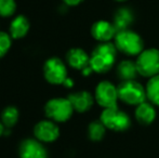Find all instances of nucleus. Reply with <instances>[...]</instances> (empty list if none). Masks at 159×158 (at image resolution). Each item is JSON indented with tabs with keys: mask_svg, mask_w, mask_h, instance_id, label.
<instances>
[{
	"mask_svg": "<svg viewBox=\"0 0 159 158\" xmlns=\"http://www.w3.org/2000/svg\"><path fill=\"white\" fill-rule=\"evenodd\" d=\"M117 48L115 43L109 42H101L95 47L90 55V67L93 73L104 74L111 70L115 64L116 55H117Z\"/></svg>",
	"mask_w": 159,
	"mask_h": 158,
	"instance_id": "f257e3e1",
	"label": "nucleus"
},
{
	"mask_svg": "<svg viewBox=\"0 0 159 158\" xmlns=\"http://www.w3.org/2000/svg\"><path fill=\"white\" fill-rule=\"evenodd\" d=\"M43 112L46 118L61 124L68 121L75 111L68 97H52L44 104Z\"/></svg>",
	"mask_w": 159,
	"mask_h": 158,
	"instance_id": "f03ea898",
	"label": "nucleus"
},
{
	"mask_svg": "<svg viewBox=\"0 0 159 158\" xmlns=\"http://www.w3.org/2000/svg\"><path fill=\"white\" fill-rule=\"evenodd\" d=\"M115 46L118 51L127 55H139L143 51L144 42L140 35L130 29L117 32L115 36Z\"/></svg>",
	"mask_w": 159,
	"mask_h": 158,
	"instance_id": "7ed1b4c3",
	"label": "nucleus"
},
{
	"mask_svg": "<svg viewBox=\"0 0 159 158\" xmlns=\"http://www.w3.org/2000/svg\"><path fill=\"white\" fill-rule=\"evenodd\" d=\"M42 75L47 82L53 86H60L68 77L66 63L60 57L52 56L46 60L42 66Z\"/></svg>",
	"mask_w": 159,
	"mask_h": 158,
	"instance_id": "20e7f679",
	"label": "nucleus"
},
{
	"mask_svg": "<svg viewBox=\"0 0 159 158\" xmlns=\"http://www.w3.org/2000/svg\"><path fill=\"white\" fill-rule=\"evenodd\" d=\"M119 100L128 105H140L146 101V89L135 80L122 81L118 87Z\"/></svg>",
	"mask_w": 159,
	"mask_h": 158,
	"instance_id": "39448f33",
	"label": "nucleus"
},
{
	"mask_svg": "<svg viewBox=\"0 0 159 158\" xmlns=\"http://www.w3.org/2000/svg\"><path fill=\"white\" fill-rule=\"evenodd\" d=\"M135 63L139 74L143 77L152 78L159 75V50L154 48L143 50L138 55Z\"/></svg>",
	"mask_w": 159,
	"mask_h": 158,
	"instance_id": "423d86ee",
	"label": "nucleus"
},
{
	"mask_svg": "<svg viewBox=\"0 0 159 158\" xmlns=\"http://www.w3.org/2000/svg\"><path fill=\"white\" fill-rule=\"evenodd\" d=\"M100 120L106 127V129L113 131H126L131 124L130 117L125 112L120 111L117 106L104 108L101 114Z\"/></svg>",
	"mask_w": 159,
	"mask_h": 158,
	"instance_id": "0eeeda50",
	"label": "nucleus"
},
{
	"mask_svg": "<svg viewBox=\"0 0 159 158\" xmlns=\"http://www.w3.org/2000/svg\"><path fill=\"white\" fill-rule=\"evenodd\" d=\"M33 133L34 138H36L38 141L42 142L43 144H48L59 140L61 130L57 122L46 118L39 120L34 126Z\"/></svg>",
	"mask_w": 159,
	"mask_h": 158,
	"instance_id": "6e6552de",
	"label": "nucleus"
},
{
	"mask_svg": "<svg viewBox=\"0 0 159 158\" xmlns=\"http://www.w3.org/2000/svg\"><path fill=\"white\" fill-rule=\"evenodd\" d=\"M94 99L103 108L116 107L119 100L118 88L109 81H101L95 88Z\"/></svg>",
	"mask_w": 159,
	"mask_h": 158,
	"instance_id": "1a4fd4ad",
	"label": "nucleus"
},
{
	"mask_svg": "<svg viewBox=\"0 0 159 158\" xmlns=\"http://www.w3.org/2000/svg\"><path fill=\"white\" fill-rule=\"evenodd\" d=\"M19 158H48V151L36 138H27L19 145Z\"/></svg>",
	"mask_w": 159,
	"mask_h": 158,
	"instance_id": "9d476101",
	"label": "nucleus"
},
{
	"mask_svg": "<svg viewBox=\"0 0 159 158\" xmlns=\"http://www.w3.org/2000/svg\"><path fill=\"white\" fill-rule=\"evenodd\" d=\"M117 30L113 23L107 21H98L91 27V35L98 42H109L113 38H115Z\"/></svg>",
	"mask_w": 159,
	"mask_h": 158,
	"instance_id": "9b49d317",
	"label": "nucleus"
},
{
	"mask_svg": "<svg viewBox=\"0 0 159 158\" xmlns=\"http://www.w3.org/2000/svg\"><path fill=\"white\" fill-rule=\"evenodd\" d=\"M30 29V22L25 15L19 14L12 17L9 25V34L13 40L23 39L27 36Z\"/></svg>",
	"mask_w": 159,
	"mask_h": 158,
	"instance_id": "f8f14e48",
	"label": "nucleus"
},
{
	"mask_svg": "<svg viewBox=\"0 0 159 158\" xmlns=\"http://www.w3.org/2000/svg\"><path fill=\"white\" fill-rule=\"evenodd\" d=\"M67 97L70 101L74 111L77 113H86L91 110L95 100L94 97L88 91H77L70 93Z\"/></svg>",
	"mask_w": 159,
	"mask_h": 158,
	"instance_id": "ddd939ff",
	"label": "nucleus"
},
{
	"mask_svg": "<svg viewBox=\"0 0 159 158\" xmlns=\"http://www.w3.org/2000/svg\"><path fill=\"white\" fill-rule=\"evenodd\" d=\"M66 63L74 70H82L89 66L90 55L81 48H71L66 53Z\"/></svg>",
	"mask_w": 159,
	"mask_h": 158,
	"instance_id": "4468645a",
	"label": "nucleus"
},
{
	"mask_svg": "<svg viewBox=\"0 0 159 158\" xmlns=\"http://www.w3.org/2000/svg\"><path fill=\"white\" fill-rule=\"evenodd\" d=\"M135 118L142 124H151L156 118V110L151 102H143L136 106Z\"/></svg>",
	"mask_w": 159,
	"mask_h": 158,
	"instance_id": "2eb2a0df",
	"label": "nucleus"
},
{
	"mask_svg": "<svg viewBox=\"0 0 159 158\" xmlns=\"http://www.w3.org/2000/svg\"><path fill=\"white\" fill-rule=\"evenodd\" d=\"M133 13L131 10L128 8H121L115 13L114 15V21L113 24L115 26L116 30L120 32V30L128 29L129 26L133 23Z\"/></svg>",
	"mask_w": 159,
	"mask_h": 158,
	"instance_id": "dca6fc26",
	"label": "nucleus"
},
{
	"mask_svg": "<svg viewBox=\"0 0 159 158\" xmlns=\"http://www.w3.org/2000/svg\"><path fill=\"white\" fill-rule=\"evenodd\" d=\"M20 119V111L16 106L9 105L2 110L0 114V120L3 124L6 129H12L13 127L16 126Z\"/></svg>",
	"mask_w": 159,
	"mask_h": 158,
	"instance_id": "f3484780",
	"label": "nucleus"
},
{
	"mask_svg": "<svg viewBox=\"0 0 159 158\" xmlns=\"http://www.w3.org/2000/svg\"><path fill=\"white\" fill-rule=\"evenodd\" d=\"M117 74L118 77L122 80V81H127V80H134L135 77L138 76V67H136V63L132 61H122L117 66Z\"/></svg>",
	"mask_w": 159,
	"mask_h": 158,
	"instance_id": "a211bd4d",
	"label": "nucleus"
},
{
	"mask_svg": "<svg viewBox=\"0 0 159 158\" xmlns=\"http://www.w3.org/2000/svg\"><path fill=\"white\" fill-rule=\"evenodd\" d=\"M145 89L149 102L154 105L159 106V75L149 78Z\"/></svg>",
	"mask_w": 159,
	"mask_h": 158,
	"instance_id": "6ab92c4d",
	"label": "nucleus"
},
{
	"mask_svg": "<svg viewBox=\"0 0 159 158\" xmlns=\"http://www.w3.org/2000/svg\"><path fill=\"white\" fill-rule=\"evenodd\" d=\"M106 132V127L103 124L101 120H95L92 121L88 127V135L89 139L93 142H98L103 140Z\"/></svg>",
	"mask_w": 159,
	"mask_h": 158,
	"instance_id": "aec40b11",
	"label": "nucleus"
},
{
	"mask_svg": "<svg viewBox=\"0 0 159 158\" xmlns=\"http://www.w3.org/2000/svg\"><path fill=\"white\" fill-rule=\"evenodd\" d=\"M17 4L15 0H0V17H13L16 12Z\"/></svg>",
	"mask_w": 159,
	"mask_h": 158,
	"instance_id": "412c9836",
	"label": "nucleus"
},
{
	"mask_svg": "<svg viewBox=\"0 0 159 158\" xmlns=\"http://www.w3.org/2000/svg\"><path fill=\"white\" fill-rule=\"evenodd\" d=\"M12 41V37L10 36V34L8 32L0 30V59L6 56L7 53L10 51Z\"/></svg>",
	"mask_w": 159,
	"mask_h": 158,
	"instance_id": "4be33fe9",
	"label": "nucleus"
},
{
	"mask_svg": "<svg viewBox=\"0 0 159 158\" xmlns=\"http://www.w3.org/2000/svg\"><path fill=\"white\" fill-rule=\"evenodd\" d=\"M84 0H63V3L67 7H76L80 4Z\"/></svg>",
	"mask_w": 159,
	"mask_h": 158,
	"instance_id": "5701e85b",
	"label": "nucleus"
},
{
	"mask_svg": "<svg viewBox=\"0 0 159 158\" xmlns=\"http://www.w3.org/2000/svg\"><path fill=\"white\" fill-rule=\"evenodd\" d=\"M74 84H75V82H74V80L71 78H69V77H67L66 80L63 82V84L62 86H64L66 89H71L74 87Z\"/></svg>",
	"mask_w": 159,
	"mask_h": 158,
	"instance_id": "b1692460",
	"label": "nucleus"
},
{
	"mask_svg": "<svg viewBox=\"0 0 159 158\" xmlns=\"http://www.w3.org/2000/svg\"><path fill=\"white\" fill-rule=\"evenodd\" d=\"M4 131H6V128H4L3 124H2L1 120H0V138H1L2 135H4Z\"/></svg>",
	"mask_w": 159,
	"mask_h": 158,
	"instance_id": "393cba45",
	"label": "nucleus"
},
{
	"mask_svg": "<svg viewBox=\"0 0 159 158\" xmlns=\"http://www.w3.org/2000/svg\"><path fill=\"white\" fill-rule=\"evenodd\" d=\"M116 1H118V2H124V1H127V0H116Z\"/></svg>",
	"mask_w": 159,
	"mask_h": 158,
	"instance_id": "a878e982",
	"label": "nucleus"
}]
</instances>
